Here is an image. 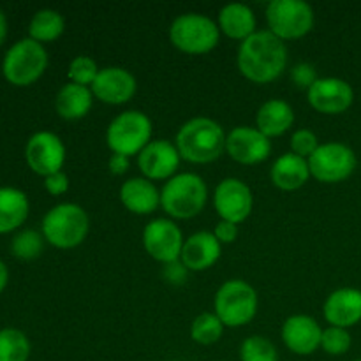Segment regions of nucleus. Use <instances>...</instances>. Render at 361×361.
<instances>
[{"label":"nucleus","mask_w":361,"mask_h":361,"mask_svg":"<svg viewBox=\"0 0 361 361\" xmlns=\"http://www.w3.org/2000/svg\"><path fill=\"white\" fill-rule=\"evenodd\" d=\"M236 66L245 80L267 85L279 80L288 69V48L270 30H257L243 42L236 53Z\"/></svg>","instance_id":"1"},{"label":"nucleus","mask_w":361,"mask_h":361,"mask_svg":"<svg viewBox=\"0 0 361 361\" xmlns=\"http://www.w3.org/2000/svg\"><path fill=\"white\" fill-rule=\"evenodd\" d=\"M228 134L222 126L208 116L187 120L175 136V147L180 157L190 164H210L226 152Z\"/></svg>","instance_id":"2"},{"label":"nucleus","mask_w":361,"mask_h":361,"mask_svg":"<svg viewBox=\"0 0 361 361\" xmlns=\"http://www.w3.org/2000/svg\"><path fill=\"white\" fill-rule=\"evenodd\" d=\"M42 236L56 249H76L87 240L90 219L83 207L76 203H60L46 212L41 224Z\"/></svg>","instance_id":"3"},{"label":"nucleus","mask_w":361,"mask_h":361,"mask_svg":"<svg viewBox=\"0 0 361 361\" xmlns=\"http://www.w3.org/2000/svg\"><path fill=\"white\" fill-rule=\"evenodd\" d=\"M208 187L196 173H176L161 189V207L168 217L187 221L204 210Z\"/></svg>","instance_id":"4"},{"label":"nucleus","mask_w":361,"mask_h":361,"mask_svg":"<svg viewBox=\"0 0 361 361\" xmlns=\"http://www.w3.org/2000/svg\"><path fill=\"white\" fill-rule=\"evenodd\" d=\"M169 41L187 55H204L217 48L221 30L217 21L201 13L180 14L169 27Z\"/></svg>","instance_id":"5"},{"label":"nucleus","mask_w":361,"mask_h":361,"mask_svg":"<svg viewBox=\"0 0 361 361\" xmlns=\"http://www.w3.org/2000/svg\"><path fill=\"white\" fill-rule=\"evenodd\" d=\"M154 123L147 113L140 109H127L109 122L106 129V145L113 154L140 155V152L152 141Z\"/></svg>","instance_id":"6"},{"label":"nucleus","mask_w":361,"mask_h":361,"mask_svg":"<svg viewBox=\"0 0 361 361\" xmlns=\"http://www.w3.org/2000/svg\"><path fill=\"white\" fill-rule=\"evenodd\" d=\"M257 293L249 282L242 279L226 281L217 289L214 310L226 328H242L249 324L257 314Z\"/></svg>","instance_id":"7"},{"label":"nucleus","mask_w":361,"mask_h":361,"mask_svg":"<svg viewBox=\"0 0 361 361\" xmlns=\"http://www.w3.org/2000/svg\"><path fill=\"white\" fill-rule=\"evenodd\" d=\"M46 67H48V51L44 44L25 37L7 49L2 62V73L14 87H28L44 74Z\"/></svg>","instance_id":"8"},{"label":"nucleus","mask_w":361,"mask_h":361,"mask_svg":"<svg viewBox=\"0 0 361 361\" xmlns=\"http://www.w3.org/2000/svg\"><path fill=\"white\" fill-rule=\"evenodd\" d=\"M314 21V9L303 0H271L267 7L268 30L284 42L305 37Z\"/></svg>","instance_id":"9"},{"label":"nucleus","mask_w":361,"mask_h":361,"mask_svg":"<svg viewBox=\"0 0 361 361\" xmlns=\"http://www.w3.org/2000/svg\"><path fill=\"white\" fill-rule=\"evenodd\" d=\"M356 154L351 147L338 141H328L319 145L309 159L310 175L323 183H338L348 180L355 173Z\"/></svg>","instance_id":"10"},{"label":"nucleus","mask_w":361,"mask_h":361,"mask_svg":"<svg viewBox=\"0 0 361 361\" xmlns=\"http://www.w3.org/2000/svg\"><path fill=\"white\" fill-rule=\"evenodd\" d=\"M183 238L182 229L171 219L159 217L148 222L143 229V247L152 259L162 264L178 261L182 256Z\"/></svg>","instance_id":"11"},{"label":"nucleus","mask_w":361,"mask_h":361,"mask_svg":"<svg viewBox=\"0 0 361 361\" xmlns=\"http://www.w3.org/2000/svg\"><path fill=\"white\" fill-rule=\"evenodd\" d=\"M25 161L35 175L46 178L53 173L62 171L66 162V145L51 130H39L28 137Z\"/></svg>","instance_id":"12"},{"label":"nucleus","mask_w":361,"mask_h":361,"mask_svg":"<svg viewBox=\"0 0 361 361\" xmlns=\"http://www.w3.org/2000/svg\"><path fill=\"white\" fill-rule=\"evenodd\" d=\"M214 208L221 221L242 224L250 217L254 196L250 187L238 178H224L214 190Z\"/></svg>","instance_id":"13"},{"label":"nucleus","mask_w":361,"mask_h":361,"mask_svg":"<svg viewBox=\"0 0 361 361\" xmlns=\"http://www.w3.org/2000/svg\"><path fill=\"white\" fill-rule=\"evenodd\" d=\"M226 154L238 164H261L270 157L271 141L257 127L240 126L228 134Z\"/></svg>","instance_id":"14"},{"label":"nucleus","mask_w":361,"mask_h":361,"mask_svg":"<svg viewBox=\"0 0 361 361\" xmlns=\"http://www.w3.org/2000/svg\"><path fill=\"white\" fill-rule=\"evenodd\" d=\"M307 101L323 115H342L355 102V90L341 78H319L307 90Z\"/></svg>","instance_id":"15"},{"label":"nucleus","mask_w":361,"mask_h":361,"mask_svg":"<svg viewBox=\"0 0 361 361\" xmlns=\"http://www.w3.org/2000/svg\"><path fill=\"white\" fill-rule=\"evenodd\" d=\"M180 161L182 157L175 143L168 140H152L137 155V168L141 169L145 178L152 182L155 180L168 182L178 173Z\"/></svg>","instance_id":"16"},{"label":"nucleus","mask_w":361,"mask_h":361,"mask_svg":"<svg viewBox=\"0 0 361 361\" xmlns=\"http://www.w3.org/2000/svg\"><path fill=\"white\" fill-rule=\"evenodd\" d=\"M90 90L97 101L109 106H120L136 95L137 81L134 74L123 67H104L99 71Z\"/></svg>","instance_id":"17"},{"label":"nucleus","mask_w":361,"mask_h":361,"mask_svg":"<svg viewBox=\"0 0 361 361\" xmlns=\"http://www.w3.org/2000/svg\"><path fill=\"white\" fill-rule=\"evenodd\" d=\"M281 337L289 351L298 356H309L321 348L323 328L312 316L295 314L284 321Z\"/></svg>","instance_id":"18"},{"label":"nucleus","mask_w":361,"mask_h":361,"mask_svg":"<svg viewBox=\"0 0 361 361\" xmlns=\"http://www.w3.org/2000/svg\"><path fill=\"white\" fill-rule=\"evenodd\" d=\"M323 314L330 326L349 330L361 321V291L355 288H341L330 293L324 300Z\"/></svg>","instance_id":"19"},{"label":"nucleus","mask_w":361,"mask_h":361,"mask_svg":"<svg viewBox=\"0 0 361 361\" xmlns=\"http://www.w3.org/2000/svg\"><path fill=\"white\" fill-rule=\"evenodd\" d=\"M222 245L210 231H197L185 238L180 261L189 271H207L221 259Z\"/></svg>","instance_id":"20"},{"label":"nucleus","mask_w":361,"mask_h":361,"mask_svg":"<svg viewBox=\"0 0 361 361\" xmlns=\"http://www.w3.org/2000/svg\"><path fill=\"white\" fill-rule=\"evenodd\" d=\"M118 197L120 203L134 215H150L161 207V190L145 176L126 180L120 187Z\"/></svg>","instance_id":"21"},{"label":"nucleus","mask_w":361,"mask_h":361,"mask_svg":"<svg viewBox=\"0 0 361 361\" xmlns=\"http://www.w3.org/2000/svg\"><path fill=\"white\" fill-rule=\"evenodd\" d=\"M310 168L309 161L303 157H298L293 152H286L281 157L275 159L270 169V178L277 189L286 190V192H293L298 190L309 182L310 178Z\"/></svg>","instance_id":"22"},{"label":"nucleus","mask_w":361,"mask_h":361,"mask_svg":"<svg viewBox=\"0 0 361 361\" xmlns=\"http://www.w3.org/2000/svg\"><path fill=\"white\" fill-rule=\"evenodd\" d=\"M217 25L221 34L233 41L243 42L250 35L256 34V14L249 6L240 2L228 4L219 11Z\"/></svg>","instance_id":"23"},{"label":"nucleus","mask_w":361,"mask_h":361,"mask_svg":"<svg viewBox=\"0 0 361 361\" xmlns=\"http://www.w3.org/2000/svg\"><path fill=\"white\" fill-rule=\"evenodd\" d=\"M293 123H295V109L282 99H270L257 109L256 127L268 140L286 134Z\"/></svg>","instance_id":"24"},{"label":"nucleus","mask_w":361,"mask_h":361,"mask_svg":"<svg viewBox=\"0 0 361 361\" xmlns=\"http://www.w3.org/2000/svg\"><path fill=\"white\" fill-rule=\"evenodd\" d=\"M94 94L88 87L76 83H66L55 97V109L60 118L80 120L90 113L94 104Z\"/></svg>","instance_id":"25"},{"label":"nucleus","mask_w":361,"mask_h":361,"mask_svg":"<svg viewBox=\"0 0 361 361\" xmlns=\"http://www.w3.org/2000/svg\"><path fill=\"white\" fill-rule=\"evenodd\" d=\"M30 203L23 190L0 187V235L16 231L27 221Z\"/></svg>","instance_id":"26"},{"label":"nucleus","mask_w":361,"mask_h":361,"mask_svg":"<svg viewBox=\"0 0 361 361\" xmlns=\"http://www.w3.org/2000/svg\"><path fill=\"white\" fill-rule=\"evenodd\" d=\"M66 30V20L55 9H41L32 16L28 23V37L41 42H53Z\"/></svg>","instance_id":"27"},{"label":"nucleus","mask_w":361,"mask_h":361,"mask_svg":"<svg viewBox=\"0 0 361 361\" xmlns=\"http://www.w3.org/2000/svg\"><path fill=\"white\" fill-rule=\"evenodd\" d=\"M30 349V341L21 330H0V361H28Z\"/></svg>","instance_id":"28"},{"label":"nucleus","mask_w":361,"mask_h":361,"mask_svg":"<svg viewBox=\"0 0 361 361\" xmlns=\"http://www.w3.org/2000/svg\"><path fill=\"white\" fill-rule=\"evenodd\" d=\"M224 324L215 312H203L190 324V338L200 345H214L224 334Z\"/></svg>","instance_id":"29"},{"label":"nucleus","mask_w":361,"mask_h":361,"mask_svg":"<svg viewBox=\"0 0 361 361\" xmlns=\"http://www.w3.org/2000/svg\"><path fill=\"white\" fill-rule=\"evenodd\" d=\"M44 236L35 229H23L18 233L11 242V250L18 259L32 261L37 259L44 250Z\"/></svg>","instance_id":"30"},{"label":"nucleus","mask_w":361,"mask_h":361,"mask_svg":"<svg viewBox=\"0 0 361 361\" xmlns=\"http://www.w3.org/2000/svg\"><path fill=\"white\" fill-rule=\"evenodd\" d=\"M240 361H279L277 348L263 335H250L240 345Z\"/></svg>","instance_id":"31"},{"label":"nucleus","mask_w":361,"mask_h":361,"mask_svg":"<svg viewBox=\"0 0 361 361\" xmlns=\"http://www.w3.org/2000/svg\"><path fill=\"white\" fill-rule=\"evenodd\" d=\"M99 66L92 56L78 55L71 60L69 69H67V78L71 83L81 85V87L90 88L94 85L95 78L99 74Z\"/></svg>","instance_id":"32"},{"label":"nucleus","mask_w":361,"mask_h":361,"mask_svg":"<svg viewBox=\"0 0 361 361\" xmlns=\"http://www.w3.org/2000/svg\"><path fill=\"white\" fill-rule=\"evenodd\" d=\"M351 334L344 328L328 326L323 330L321 337V349L330 356H342L351 349Z\"/></svg>","instance_id":"33"},{"label":"nucleus","mask_w":361,"mask_h":361,"mask_svg":"<svg viewBox=\"0 0 361 361\" xmlns=\"http://www.w3.org/2000/svg\"><path fill=\"white\" fill-rule=\"evenodd\" d=\"M319 140H317V136L310 129L295 130L291 140H289V147H291L293 154H296L298 157L307 159V161L312 157L314 152L319 148Z\"/></svg>","instance_id":"34"},{"label":"nucleus","mask_w":361,"mask_h":361,"mask_svg":"<svg viewBox=\"0 0 361 361\" xmlns=\"http://www.w3.org/2000/svg\"><path fill=\"white\" fill-rule=\"evenodd\" d=\"M289 76H291L293 83H295L298 88H302V90H309V88L319 80L316 67L309 62L296 63V66L291 69V73H289Z\"/></svg>","instance_id":"35"},{"label":"nucleus","mask_w":361,"mask_h":361,"mask_svg":"<svg viewBox=\"0 0 361 361\" xmlns=\"http://www.w3.org/2000/svg\"><path fill=\"white\" fill-rule=\"evenodd\" d=\"M187 277H189V270L180 259L164 264V268H162V279L171 286L185 284Z\"/></svg>","instance_id":"36"},{"label":"nucleus","mask_w":361,"mask_h":361,"mask_svg":"<svg viewBox=\"0 0 361 361\" xmlns=\"http://www.w3.org/2000/svg\"><path fill=\"white\" fill-rule=\"evenodd\" d=\"M44 189L48 190L51 196H62L69 190V176L63 171L53 173V175L44 178Z\"/></svg>","instance_id":"37"},{"label":"nucleus","mask_w":361,"mask_h":361,"mask_svg":"<svg viewBox=\"0 0 361 361\" xmlns=\"http://www.w3.org/2000/svg\"><path fill=\"white\" fill-rule=\"evenodd\" d=\"M214 235L221 245H229V243H233L238 238V224H233V222L228 221H219L214 229Z\"/></svg>","instance_id":"38"},{"label":"nucleus","mask_w":361,"mask_h":361,"mask_svg":"<svg viewBox=\"0 0 361 361\" xmlns=\"http://www.w3.org/2000/svg\"><path fill=\"white\" fill-rule=\"evenodd\" d=\"M129 166H130V161H129V157H126V155L113 154L108 161L109 171L116 176L126 175V173L129 171Z\"/></svg>","instance_id":"39"},{"label":"nucleus","mask_w":361,"mask_h":361,"mask_svg":"<svg viewBox=\"0 0 361 361\" xmlns=\"http://www.w3.org/2000/svg\"><path fill=\"white\" fill-rule=\"evenodd\" d=\"M7 282H9V270H7L6 263H4L2 259H0V293L6 289Z\"/></svg>","instance_id":"40"},{"label":"nucleus","mask_w":361,"mask_h":361,"mask_svg":"<svg viewBox=\"0 0 361 361\" xmlns=\"http://www.w3.org/2000/svg\"><path fill=\"white\" fill-rule=\"evenodd\" d=\"M6 35H7V20H6V14H4V11L0 9V44L6 41Z\"/></svg>","instance_id":"41"},{"label":"nucleus","mask_w":361,"mask_h":361,"mask_svg":"<svg viewBox=\"0 0 361 361\" xmlns=\"http://www.w3.org/2000/svg\"><path fill=\"white\" fill-rule=\"evenodd\" d=\"M353 361H361V358H358V360H353Z\"/></svg>","instance_id":"42"}]
</instances>
